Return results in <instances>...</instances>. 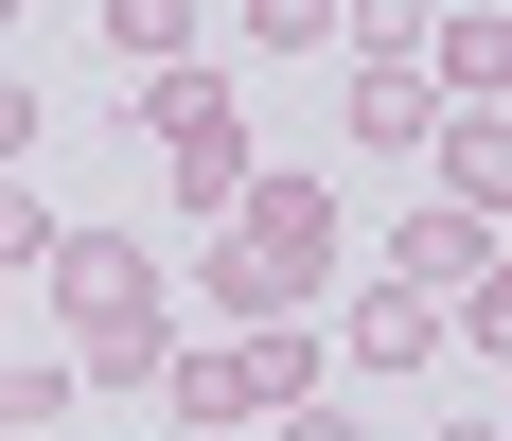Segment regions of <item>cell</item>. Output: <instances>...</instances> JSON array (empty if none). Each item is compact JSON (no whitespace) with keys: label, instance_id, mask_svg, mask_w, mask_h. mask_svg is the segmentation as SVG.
I'll return each instance as SVG.
<instances>
[{"label":"cell","instance_id":"1","mask_svg":"<svg viewBox=\"0 0 512 441\" xmlns=\"http://www.w3.org/2000/svg\"><path fill=\"white\" fill-rule=\"evenodd\" d=\"M212 318H230V336H265V318H318V283H336V177H248V195L212 212Z\"/></svg>","mask_w":512,"mask_h":441},{"label":"cell","instance_id":"2","mask_svg":"<svg viewBox=\"0 0 512 441\" xmlns=\"http://www.w3.org/2000/svg\"><path fill=\"white\" fill-rule=\"evenodd\" d=\"M318 389H336V336H318V318H265V336L177 353V371H159V424L177 441H248V424H283V406H318Z\"/></svg>","mask_w":512,"mask_h":441},{"label":"cell","instance_id":"3","mask_svg":"<svg viewBox=\"0 0 512 441\" xmlns=\"http://www.w3.org/2000/svg\"><path fill=\"white\" fill-rule=\"evenodd\" d=\"M142 142H159V195H177V212H230V195L265 177V159H248V106H230V71H159V89H142Z\"/></svg>","mask_w":512,"mask_h":441},{"label":"cell","instance_id":"4","mask_svg":"<svg viewBox=\"0 0 512 441\" xmlns=\"http://www.w3.org/2000/svg\"><path fill=\"white\" fill-rule=\"evenodd\" d=\"M53 318H71V336L159 318V247H142V230H53Z\"/></svg>","mask_w":512,"mask_h":441},{"label":"cell","instance_id":"5","mask_svg":"<svg viewBox=\"0 0 512 441\" xmlns=\"http://www.w3.org/2000/svg\"><path fill=\"white\" fill-rule=\"evenodd\" d=\"M495 212H442V195H424L407 212V230H389V283H407V300H477V283H495Z\"/></svg>","mask_w":512,"mask_h":441},{"label":"cell","instance_id":"6","mask_svg":"<svg viewBox=\"0 0 512 441\" xmlns=\"http://www.w3.org/2000/svg\"><path fill=\"white\" fill-rule=\"evenodd\" d=\"M336 353L407 389V371H442V300H407V283H371V300H354V336H336Z\"/></svg>","mask_w":512,"mask_h":441},{"label":"cell","instance_id":"7","mask_svg":"<svg viewBox=\"0 0 512 441\" xmlns=\"http://www.w3.org/2000/svg\"><path fill=\"white\" fill-rule=\"evenodd\" d=\"M424 53H442V71H424L442 106H495V71H512V18H495V0H442V18H424Z\"/></svg>","mask_w":512,"mask_h":441},{"label":"cell","instance_id":"8","mask_svg":"<svg viewBox=\"0 0 512 441\" xmlns=\"http://www.w3.org/2000/svg\"><path fill=\"white\" fill-rule=\"evenodd\" d=\"M177 371V318H106V336H71V406L89 389H159Z\"/></svg>","mask_w":512,"mask_h":441},{"label":"cell","instance_id":"9","mask_svg":"<svg viewBox=\"0 0 512 441\" xmlns=\"http://www.w3.org/2000/svg\"><path fill=\"white\" fill-rule=\"evenodd\" d=\"M424 142H442V212H495V177H512V124H495V106H442Z\"/></svg>","mask_w":512,"mask_h":441},{"label":"cell","instance_id":"10","mask_svg":"<svg viewBox=\"0 0 512 441\" xmlns=\"http://www.w3.org/2000/svg\"><path fill=\"white\" fill-rule=\"evenodd\" d=\"M89 18H106V53H124L142 89H159V71H195V0H89Z\"/></svg>","mask_w":512,"mask_h":441},{"label":"cell","instance_id":"11","mask_svg":"<svg viewBox=\"0 0 512 441\" xmlns=\"http://www.w3.org/2000/svg\"><path fill=\"white\" fill-rule=\"evenodd\" d=\"M336 124H354L371 159H407L424 124H442V89H424V71H354V106H336Z\"/></svg>","mask_w":512,"mask_h":441},{"label":"cell","instance_id":"12","mask_svg":"<svg viewBox=\"0 0 512 441\" xmlns=\"http://www.w3.org/2000/svg\"><path fill=\"white\" fill-rule=\"evenodd\" d=\"M18 424H71V371H18V353H0V441Z\"/></svg>","mask_w":512,"mask_h":441},{"label":"cell","instance_id":"13","mask_svg":"<svg viewBox=\"0 0 512 441\" xmlns=\"http://www.w3.org/2000/svg\"><path fill=\"white\" fill-rule=\"evenodd\" d=\"M18 265H53V212H36V177H0V283Z\"/></svg>","mask_w":512,"mask_h":441},{"label":"cell","instance_id":"14","mask_svg":"<svg viewBox=\"0 0 512 441\" xmlns=\"http://www.w3.org/2000/svg\"><path fill=\"white\" fill-rule=\"evenodd\" d=\"M36 124H53V106H36V71H18V53H0V177H18V159H36Z\"/></svg>","mask_w":512,"mask_h":441},{"label":"cell","instance_id":"15","mask_svg":"<svg viewBox=\"0 0 512 441\" xmlns=\"http://www.w3.org/2000/svg\"><path fill=\"white\" fill-rule=\"evenodd\" d=\"M248 36H265V53H318V36H336V0H248Z\"/></svg>","mask_w":512,"mask_h":441},{"label":"cell","instance_id":"16","mask_svg":"<svg viewBox=\"0 0 512 441\" xmlns=\"http://www.w3.org/2000/svg\"><path fill=\"white\" fill-rule=\"evenodd\" d=\"M265 441H371V424H354V406H283Z\"/></svg>","mask_w":512,"mask_h":441},{"label":"cell","instance_id":"17","mask_svg":"<svg viewBox=\"0 0 512 441\" xmlns=\"http://www.w3.org/2000/svg\"><path fill=\"white\" fill-rule=\"evenodd\" d=\"M424 441H512V424H495V406H442V424H424Z\"/></svg>","mask_w":512,"mask_h":441},{"label":"cell","instance_id":"18","mask_svg":"<svg viewBox=\"0 0 512 441\" xmlns=\"http://www.w3.org/2000/svg\"><path fill=\"white\" fill-rule=\"evenodd\" d=\"M0 36H18V0H0Z\"/></svg>","mask_w":512,"mask_h":441}]
</instances>
